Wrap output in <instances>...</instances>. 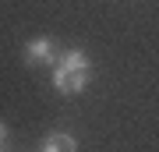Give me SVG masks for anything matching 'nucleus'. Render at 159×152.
<instances>
[{
	"label": "nucleus",
	"instance_id": "1",
	"mask_svg": "<svg viewBox=\"0 0 159 152\" xmlns=\"http://www.w3.org/2000/svg\"><path fill=\"white\" fill-rule=\"evenodd\" d=\"M89 74L92 64L81 50H64L57 53V64H53V89L60 96H81L89 89Z\"/></svg>",
	"mask_w": 159,
	"mask_h": 152
},
{
	"label": "nucleus",
	"instance_id": "2",
	"mask_svg": "<svg viewBox=\"0 0 159 152\" xmlns=\"http://www.w3.org/2000/svg\"><path fill=\"white\" fill-rule=\"evenodd\" d=\"M25 64L29 67H53L57 64V43L50 35H39V39L25 43Z\"/></svg>",
	"mask_w": 159,
	"mask_h": 152
},
{
	"label": "nucleus",
	"instance_id": "3",
	"mask_svg": "<svg viewBox=\"0 0 159 152\" xmlns=\"http://www.w3.org/2000/svg\"><path fill=\"white\" fill-rule=\"evenodd\" d=\"M39 149L43 152H74L78 149V138H74L71 131H53V135H46L39 141Z\"/></svg>",
	"mask_w": 159,
	"mask_h": 152
},
{
	"label": "nucleus",
	"instance_id": "4",
	"mask_svg": "<svg viewBox=\"0 0 159 152\" xmlns=\"http://www.w3.org/2000/svg\"><path fill=\"white\" fill-rule=\"evenodd\" d=\"M0 149H7V124L0 120Z\"/></svg>",
	"mask_w": 159,
	"mask_h": 152
}]
</instances>
